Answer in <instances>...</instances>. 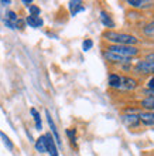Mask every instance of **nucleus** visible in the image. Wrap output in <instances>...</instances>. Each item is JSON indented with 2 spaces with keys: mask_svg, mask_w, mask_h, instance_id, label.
Segmentation results:
<instances>
[{
  "mask_svg": "<svg viewBox=\"0 0 154 156\" xmlns=\"http://www.w3.org/2000/svg\"><path fill=\"white\" fill-rule=\"evenodd\" d=\"M105 58L108 61H112V62H130V58H126V57H120L118 54H113V53H109V51H105Z\"/></svg>",
  "mask_w": 154,
  "mask_h": 156,
  "instance_id": "6e6552de",
  "label": "nucleus"
},
{
  "mask_svg": "<svg viewBox=\"0 0 154 156\" xmlns=\"http://www.w3.org/2000/svg\"><path fill=\"white\" fill-rule=\"evenodd\" d=\"M108 51L109 53H113V54H118L120 57H126V58H132L134 55L139 54V50L136 47H132V45H109L108 47Z\"/></svg>",
  "mask_w": 154,
  "mask_h": 156,
  "instance_id": "f03ea898",
  "label": "nucleus"
},
{
  "mask_svg": "<svg viewBox=\"0 0 154 156\" xmlns=\"http://www.w3.org/2000/svg\"><path fill=\"white\" fill-rule=\"evenodd\" d=\"M30 112H31L33 118H34V122H36V128L40 131V129H43V123H41V116L40 114H38V111H37L36 108H31L30 109Z\"/></svg>",
  "mask_w": 154,
  "mask_h": 156,
  "instance_id": "f3484780",
  "label": "nucleus"
},
{
  "mask_svg": "<svg viewBox=\"0 0 154 156\" xmlns=\"http://www.w3.org/2000/svg\"><path fill=\"white\" fill-rule=\"evenodd\" d=\"M23 4H24V6H30V4H31V0H23Z\"/></svg>",
  "mask_w": 154,
  "mask_h": 156,
  "instance_id": "bb28decb",
  "label": "nucleus"
},
{
  "mask_svg": "<svg viewBox=\"0 0 154 156\" xmlns=\"http://www.w3.org/2000/svg\"><path fill=\"white\" fill-rule=\"evenodd\" d=\"M122 121L125 122L126 126H129V128H136V126H139V123H140L139 116L133 115V114H130V115H123Z\"/></svg>",
  "mask_w": 154,
  "mask_h": 156,
  "instance_id": "0eeeda50",
  "label": "nucleus"
},
{
  "mask_svg": "<svg viewBox=\"0 0 154 156\" xmlns=\"http://www.w3.org/2000/svg\"><path fill=\"white\" fill-rule=\"evenodd\" d=\"M0 138L3 139V144L6 145V148H7L9 151H14V145H13V142H12V140H10V138H9V136L6 135L4 132H2V131H0Z\"/></svg>",
  "mask_w": 154,
  "mask_h": 156,
  "instance_id": "a211bd4d",
  "label": "nucleus"
},
{
  "mask_svg": "<svg viewBox=\"0 0 154 156\" xmlns=\"http://www.w3.org/2000/svg\"><path fill=\"white\" fill-rule=\"evenodd\" d=\"M139 121L143 122L144 125H149V126H154V112H140L139 114Z\"/></svg>",
  "mask_w": 154,
  "mask_h": 156,
  "instance_id": "423d86ee",
  "label": "nucleus"
},
{
  "mask_svg": "<svg viewBox=\"0 0 154 156\" xmlns=\"http://www.w3.org/2000/svg\"><path fill=\"white\" fill-rule=\"evenodd\" d=\"M127 3L132 7H136V9H147V7H151L153 2H150V0H129Z\"/></svg>",
  "mask_w": 154,
  "mask_h": 156,
  "instance_id": "9d476101",
  "label": "nucleus"
},
{
  "mask_svg": "<svg viewBox=\"0 0 154 156\" xmlns=\"http://www.w3.org/2000/svg\"><path fill=\"white\" fill-rule=\"evenodd\" d=\"M137 87V81L130 77H122V88L125 90H134Z\"/></svg>",
  "mask_w": 154,
  "mask_h": 156,
  "instance_id": "f8f14e48",
  "label": "nucleus"
},
{
  "mask_svg": "<svg viewBox=\"0 0 154 156\" xmlns=\"http://www.w3.org/2000/svg\"><path fill=\"white\" fill-rule=\"evenodd\" d=\"M45 116H47V122H48V125H50L51 135H53L54 140H55V144H58V146H61L62 140H61V138H60L58 129H57V126H55V122H54V119H53V116H51V114H50V111H45Z\"/></svg>",
  "mask_w": 154,
  "mask_h": 156,
  "instance_id": "7ed1b4c3",
  "label": "nucleus"
},
{
  "mask_svg": "<svg viewBox=\"0 0 154 156\" xmlns=\"http://www.w3.org/2000/svg\"><path fill=\"white\" fill-rule=\"evenodd\" d=\"M147 87H149V88H150V90H151V91H153V90H154V77H153V78H151L150 81H149V84H147Z\"/></svg>",
  "mask_w": 154,
  "mask_h": 156,
  "instance_id": "b1692460",
  "label": "nucleus"
},
{
  "mask_svg": "<svg viewBox=\"0 0 154 156\" xmlns=\"http://www.w3.org/2000/svg\"><path fill=\"white\" fill-rule=\"evenodd\" d=\"M10 3H12L10 0H6V2L3 0V2H0V4H3V6H7V4H10Z\"/></svg>",
  "mask_w": 154,
  "mask_h": 156,
  "instance_id": "a878e982",
  "label": "nucleus"
},
{
  "mask_svg": "<svg viewBox=\"0 0 154 156\" xmlns=\"http://www.w3.org/2000/svg\"><path fill=\"white\" fill-rule=\"evenodd\" d=\"M30 16H40V13H41V10H40V7H37V6H30Z\"/></svg>",
  "mask_w": 154,
  "mask_h": 156,
  "instance_id": "412c9836",
  "label": "nucleus"
},
{
  "mask_svg": "<svg viewBox=\"0 0 154 156\" xmlns=\"http://www.w3.org/2000/svg\"><path fill=\"white\" fill-rule=\"evenodd\" d=\"M75 133H77V132H75V129H67V135L71 138V140H72V142H75Z\"/></svg>",
  "mask_w": 154,
  "mask_h": 156,
  "instance_id": "5701e85b",
  "label": "nucleus"
},
{
  "mask_svg": "<svg viewBox=\"0 0 154 156\" xmlns=\"http://www.w3.org/2000/svg\"><path fill=\"white\" fill-rule=\"evenodd\" d=\"M34 148H36V151H38L40 153H45L47 152V148H45V138L44 135L40 136L38 139L36 140V144H34Z\"/></svg>",
  "mask_w": 154,
  "mask_h": 156,
  "instance_id": "dca6fc26",
  "label": "nucleus"
},
{
  "mask_svg": "<svg viewBox=\"0 0 154 156\" xmlns=\"http://www.w3.org/2000/svg\"><path fill=\"white\" fill-rule=\"evenodd\" d=\"M92 47H93V41L91 40V38H85L84 43H82V50H84V51H89Z\"/></svg>",
  "mask_w": 154,
  "mask_h": 156,
  "instance_id": "6ab92c4d",
  "label": "nucleus"
},
{
  "mask_svg": "<svg viewBox=\"0 0 154 156\" xmlns=\"http://www.w3.org/2000/svg\"><path fill=\"white\" fill-rule=\"evenodd\" d=\"M134 70L140 74H154V62L151 61H139Z\"/></svg>",
  "mask_w": 154,
  "mask_h": 156,
  "instance_id": "20e7f679",
  "label": "nucleus"
},
{
  "mask_svg": "<svg viewBox=\"0 0 154 156\" xmlns=\"http://www.w3.org/2000/svg\"><path fill=\"white\" fill-rule=\"evenodd\" d=\"M142 107L146 108L149 112H153L154 111V95H150V97H147L146 99H143Z\"/></svg>",
  "mask_w": 154,
  "mask_h": 156,
  "instance_id": "2eb2a0df",
  "label": "nucleus"
},
{
  "mask_svg": "<svg viewBox=\"0 0 154 156\" xmlns=\"http://www.w3.org/2000/svg\"><path fill=\"white\" fill-rule=\"evenodd\" d=\"M26 23L30 26V27H34V29H38L41 26L44 24V21L40 16H29L26 19Z\"/></svg>",
  "mask_w": 154,
  "mask_h": 156,
  "instance_id": "9b49d317",
  "label": "nucleus"
},
{
  "mask_svg": "<svg viewBox=\"0 0 154 156\" xmlns=\"http://www.w3.org/2000/svg\"><path fill=\"white\" fill-rule=\"evenodd\" d=\"M151 92H153V95H154V90H153V91H151Z\"/></svg>",
  "mask_w": 154,
  "mask_h": 156,
  "instance_id": "cd10ccee",
  "label": "nucleus"
},
{
  "mask_svg": "<svg viewBox=\"0 0 154 156\" xmlns=\"http://www.w3.org/2000/svg\"><path fill=\"white\" fill-rule=\"evenodd\" d=\"M147 61L154 62V53H151V54H149V55H147Z\"/></svg>",
  "mask_w": 154,
  "mask_h": 156,
  "instance_id": "393cba45",
  "label": "nucleus"
},
{
  "mask_svg": "<svg viewBox=\"0 0 154 156\" xmlns=\"http://www.w3.org/2000/svg\"><path fill=\"white\" fill-rule=\"evenodd\" d=\"M44 138H45V148H47V152L50 153V156H60L58 155L57 144H55L53 135L51 133H45Z\"/></svg>",
  "mask_w": 154,
  "mask_h": 156,
  "instance_id": "39448f33",
  "label": "nucleus"
},
{
  "mask_svg": "<svg viewBox=\"0 0 154 156\" xmlns=\"http://www.w3.org/2000/svg\"><path fill=\"white\" fill-rule=\"evenodd\" d=\"M85 7L82 6V2L79 0H74V2H69V12H71V16H77L79 12H84Z\"/></svg>",
  "mask_w": 154,
  "mask_h": 156,
  "instance_id": "1a4fd4ad",
  "label": "nucleus"
},
{
  "mask_svg": "<svg viewBox=\"0 0 154 156\" xmlns=\"http://www.w3.org/2000/svg\"><path fill=\"white\" fill-rule=\"evenodd\" d=\"M109 85L112 87V88H116V90L122 88V77L118 74H110L109 75Z\"/></svg>",
  "mask_w": 154,
  "mask_h": 156,
  "instance_id": "ddd939ff",
  "label": "nucleus"
},
{
  "mask_svg": "<svg viewBox=\"0 0 154 156\" xmlns=\"http://www.w3.org/2000/svg\"><path fill=\"white\" fill-rule=\"evenodd\" d=\"M144 33L146 34H154V23H151V24H147L146 27H144Z\"/></svg>",
  "mask_w": 154,
  "mask_h": 156,
  "instance_id": "4be33fe9",
  "label": "nucleus"
},
{
  "mask_svg": "<svg viewBox=\"0 0 154 156\" xmlns=\"http://www.w3.org/2000/svg\"><path fill=\"white\" fill-rule=\"evenodd\" d=\"M101 21H102V24L105 26V27H108V29H113L115 27L113 20L110 19V16L106 12H101Z\"/></svg>",
  "mask_w": 154,
  "mask_h": 156,
  "instance_id": "4468645a",
  "label": "nucleus"
},
{
  "mask_svg": "<svg viewBox=\"0 0 154 156\" xmlns=\"http://www.w3.org/2000/svg\"><path fill=\"white\" fill-rule=\"evenodd\" d=\"M7 20L12 21V23H17V20H19V17H17V14L14 12H7Z\"/></svg>",
  "mask_w": 154,
  "mask_h": 156,
  "instance_id": "aec40b11",
  "label": "nucleus"
},
{
  "mask_svg": "<svg viewBox=\"0 0 154 156\" xmlns=\"http://www.w3.org/2000/svg\"><path fill=\"white\" fill-rule=\"evenodd\" d=\"M103 38L113 43L115 45H132V47H134V44L139 43V38L132 36V34L116 33V31H106V33H103Z\"/></svg>",
  "mask_w": 154,
  "mask_h": 156,
  "instance_id": "f257e3e1",
  "label": "nucleus"
}]
</instances>
